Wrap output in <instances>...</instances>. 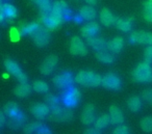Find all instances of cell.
<instances>
[{
    "label": "cell",
    "mask_w": 152,
    "mask_h": 134,
    "mask_svg": "<svg viewBox=\"0 0 152 134\" xmlns=\"http://www.w3.org/2000/svg\"><path fill=\"white\" fill-rule=\"evenodd\" d=\"M102 77L93 71H80L76 74L75 82L86 87H97L101 85Z\"/></svg>",
    "instance_id": "obj_1"
},
{
    "label": "cell",
    "mask_w": 152,
    "mask_h": 134,
    "mask_svg": "<svg viewBox=\"0 0 152 134\" xmlns=\"http://www.w3.org/2000/svg\"><path fill=\"white\" fill-rule=\"evenodd\" d=\"M132 79L133 81L137 82H143V83H147V82L152 81V69L150 67V63H141L140 65L137 66L132 71Z\"/></svg>",
    "instance_id": "obj_2"
},
{
    "label": "cell",
    "mask_w": 152,
    "mask_h": 134,
    "mask_svg": "<svg viewBox=\"0 0 152 134\" xmlns=\"http://www.w3.org/2000/svg\"><path fill=\"white\" fill-rule=\"evenodd\" d=\"M80 99H81L80 90H79L77 87L71 86V87L65 90V92H63L61 102H63L64 106L71 109L78 105Z\"/></svg>",
    "instance_id": "obj_3"
},
{
    "label": "cell",
    "mask_w": 152,
    "mask_h": 134,
    "mask_svg": "<svg viewBox=\"0 0 152 134\" xmlns=\"http://www.w3.org/2000/svg\"><path fill=\"white\" fill-rule=\"evenodd\" d=\"M4 68L7 69V73L17 78V80L20 83H27L28 77L26 76V74H24L23 72H22L21 68L19 67V65H18L15 60H13V59H11V58H5Z\"/></svg>",
    "instance_id": "obj_4"
},
{
    "label": "cell",
    "mask_w": 152,
    "mask_h": 134,
    "mask_svg": "<svg viewBox=\"0 0 152 134\" xmlns=\"http://www.w3.org/2000/svg\"><path fill=\"white\" fill-rule=\"evenodd\" d=\"M74 81H75V77H74L71 72H69V71L57 74L52 79L53 84H54L57 88H61V90H67V88L71 87V86L73 85Z\"/></svg>",
    "instance_id": "obj_5"
},
{
    "label": "cell",
    "mask_w": 152,
    "mask_h": 134,
    "mask_svg": "<svg viewBox=\"0 0 152 134\" xmlns=\"http://www.w3.org/2000/svg\"><path fill=\"white\" fill-rule=\"evenodd\" d=\"M39 22H40L41 24H43L44 27H46L48 30H54V29H56V28H58L59 26L65 22V20L50 13V14H48V15H43V14H41Z\"/></svg>",
    "instance_id": "obj_6"
},
{
    "label": "cell",
    "mask_w": 152,
    "mask_h": 134,
    "mask_svg": "<svg viewBox=\"0 0 152 134\" xmlns=\"http://www.w3.org/2000/svg\"><path fill=\"white\" fill-rule=\"evenodd\" d=\"M51 14L61 18V19H64L65 21L66 20H70L72 18L71 9L68 7V4L64 0H58V1H55V2L53 3Z\"/></svg>",
    "instance_id": "obj_7"
},
{
    "label": "cell",
    "mask_w": 152,
    "mask_h": 134,
    "mask_svg": "<svg viewBox=\"0 0 152 134\" xmlns=\"http://www.w3.org/2000/svg\"><path fill=\"white\" fill-rule=\"evenodd\" d=\"M51 119H54L56 122H70L74 117V113L70 108H63V107H56L54 109H51L50 112Z\"/></svg>",
    "instance_id": "obj_8"
},
{
    "label": "cell",
    "mask_w": 152,
    "mask_h": 134,
    "mask_svg": "<svg viewBox=\"0 0 152 134\" xmlns=\"http://www.w3.org/2000/svg\"><path fill=\"white\" fill-rule=\"evenodd\" d=\"M30 112L36 119H44L50 115L51 109L48 106V104L44 102H37L30 106Z\"/></svg>",
    "instance_id": "obj_9"
},
{
    "label": "cell",
    "mask_w": 152,
    "mask_h": 134,
    "mask_svg": "<svg viewBox=\"0 0 152 134\" xmlns=\"http://www.w3.org/2000/svg\"><path fill=\"white\" fill-rule=\"evenodd\" d=\"M32 40H34V43L37 45L38 47H46L47 45L50 43V34H49V30L47 29L46 27H42L41 26L39 28V30H37L34 34H32Z\"/></svg>",
    "instance_id": "obj_10"
},
{
    "label": "cell",
    "mask_w": 152,
    "mask_h": 134,
    "mask_svg": "<svg viewBox=\"0 0 152 134\" xmlns=\"http://www.w3.org/2000/svg\"><path fill=\"white\" fill-rule=\"evenodd\" d=\"M69 51L73 55H87L88 47L79 36H73L70 41Z\"/></svg>",
    "instance_id": "obj_11"
},
{
    "label": "cell",
    "mask_w": 152,
    "mask_h": 134,
    "mask_svg": "<svg viewBox=\"0 0 152 134\" xmlns=\"http://www.w3.org/2000/svg\"><path fill=\"white\" fill-rule=\"evenodd\" d=\"M101 85L110 90H118L121 87V79L114 73H108L102 77Z\"/></svg>",
    "instance_id": "obj_12"
},
{
    "label": "cell",
    "mask_w": 152,
    "mask_h": 134,
    "mask_svg": "<svg viewBox=\"0 0 152 134\" xmlns=\"http://www.w3.org/2000/svg\"><path fill=\"white\" fill-rule=\"evenodd\" d=\"M129 41L132 44H148L152 45V34L143 30L133 31L129 36Z\"/></svg>",
    "instance_id": "obj_13"
},
{
    "label": "cell",
    "mask_w": 152,
    "mask_h": 134,
    "mask_svg": "<svg viewBox=\"0 0 152 134\" xmlns=\"http://www.w3.org/2000/svg\"><path fill=\"white\" fill-rule=\"evenodd\" d=\"M96 107L94 104H87L80 115V121L83 125H91L96 121Z\"/></svg>",
    "instance_id": "obj_14"
},
{
    "label": "cell",
    "mask_w": 152,
    "mask_h": 134,
    "mask_svg": "<svg viewBox=\"0 0 152 134\" xmlns=\"http://www.w3.org/2000/svg\"><path fill=\"white\" fill-rule=\"evenodd\" d=\"M57 63H58V57L56 55H49L48 57L45 58V60L41 65L40 72L45 76L50 75L54 71L55 68H56Z\"/></svg>",
    "instance_id": "obj_15"
},
{
    "label": "cell",
    "mask_w": 152,
    "mask_h": 134,
    "mask_svg": "<svg viewBox=\"0 0 152 134\" xmlns=\"http://www.w3.org/2000/svg\"><path fill=\"white\" fill-rule=\"evenodd\" d=\"M100 31V26L97 22L90 21L88 23H86L85 25H83V27L80 28V34L83 36V38L89 39L92 36H95L99 34Z\"/></svg>",
    "instance_id": "obj_16"
},
{
    "label": "cell",
    "mask_w": 152,
    "mask_h": 134,
    "mask_svg": "<svg viewBox=\"0 0 152 134\" xmlns=\"http://www.w3.org/2000/svg\"><path fill=\"white\" fill-rule=\"evenodd\" d=\"M40 22H32V23H26V22H20L18 29H19L21 36H32L39 28L41 27Z\"/></svg>",
    "instance_id": "obj_17"
},
{
    "label": "cell",
    "mask_w": 152,
    "mask_h": 134,
    "mask_svg": "<svg viewBox=\"0 0 152 134\" xmlns=\"http://www.w3.org/2000/svg\"><path fill=\"white\" fill-rule=\"evenodd\" d=\"M108 115H110V123L113 125H121L124 122V114H123L122 110L115 105L110 107V114Z\"/></svg>",
    "instance_id": "obj_18"
},
{
    "label": "cell",
    "mask_w": 152,
    "mask_h": 134,
    "mask_svg": "<svg viewBox=\"0 0 152 134\" xmlns=\"http://www.w3.org/2000/svg\"><path fill=\"white\" fill-rule=\"evenodd\" d=\"M106 41L101 36H92V38L87 39V44L89 45L91 48H93L96 51H101L106 49Z\"/></svg>",
    "instance_id": "obj_19"
},
{
    "label": "cell",
    "mask_w": 152,
    "mask_h": 134,
    "mask_svg": "<svg viewBox=\"0 0 152 134\" xmlns=\"http://www.w3.org/2000/svg\"><path fill=\"white\" fill-rule=\"evenodd\" d=\"M99 18H100V22H101L104 26H106V27L115 25L116 20H117V18L113 15L112 12L107 9H101V12H100V14H99Z\"/></svg>",
    "instance_id": "obj_20"
},
{
    "label": "cell",
    "mask_w": 152,
    "mask_h": 134,
    "mask_svg": "<svg viewBox=\"0 0 152 134\" xmlns=\"http://www.w3.org/2000/svg\"><path fill=\"white\" fill-rule=\"evenodd\" d=\"M124 46V39L121 36L113 39L106 43V50L113 53H119Z\"/></svg>",
    "instance_id": "obj_21"
},
{
    "label": "cell",
    "mask_w": 152,
    "mask_h": 134,
    "mask_svg": "<svg viewBox=\"0 0 152 134\" xmlns=\"http://www.w3.org/2000/svg\"><path fill=\"white\" fill-rule=\"evenodd\" d=\"M79 16L83 18V20H87V21H93L94 19L97 16V12L93 7V5H85L80 9L79 11Z\"/></svg>",
    "instance_id": "obj_22"
},
{
    "label": "cell",
    "mask_w": 152,
    "mask_h": 134,
    "mask_svg": "<svg viewBox=\"0 0 152 134\" xmlns=\"http://www.w3.org/2000/svg\"><path fill=\"white\" fill-rule=\"evenodd\" d=\"M3 112H4L5 117H7L9 119H12V117L19 114L21 111H20V108L17 105V103L7 102V104L4 105V107H3Z\"/></svg>",
    "instance_id": "obj_23"
},
{
    "label": "cell",
    "mask_w": 152,
    "mask_h": 134,
    "mask_svg": "<svg viewBox=\"0 0 152 134\" xmlns=\"http://www.w3.org/2000/svg\"><path fill=\"white\" fill-rule=\"evenodd\" d=\"M31 90L32 86L29 85L28 83H20L14 90V94L19 98H25V97H28L31 94Z\"/></svg>",
    "instance_id": "obj_24"
},
{
    "label": "cell",
    "mask_w": 152,
    "mask_h": 134,
    "mask_svg": "<svg viewBox=\"0 0 152 134\" xmlns=\"http://www.w3.org/2000/svg\"><path fill=\"white\" fill-rule=\"evenodd\" d=\"M116 27L119 30L124 32H128L132 28V18H128V19H123V18H118L115 23Z\"/></svg>",
    "instance_id": "obj_25"
},
{
    "label": "cell",
    "mask_w": 152,
    "mask_h": 134,
    "mask_svg": "<svg viewBox=\"0 0 152 134\" xmlns=\"http://www.w3.org/2000/svg\"><path fill=\"white\" fill-rule=\"evenodd\" d=\"M25 121H26L25 115L22 112H20L18 115L10 119V121L7 122V125H9V127L11 128V129H19L20 127H22V126L24 125Z\"/></svg>",
    "instance_id": "obj_26"
},
{
    "label": "cell",
    "mask_w": 152,
    "mask_h": 134,
    "mask_svg": "<svg viewBox=\"0 0 152 134\" xmlns=\"http://www.w3.org/2000/svg\"><path fill=\"white\" fill-rule=\"evenodd\" d=\"M95 56L96 58L99 61L103 63H113L115 61V56L112 54V53L107 50H101V51H96L95 52Z\"/></svg>",
    "instance_id": "obj_27"
},
{
    "label": "cell",
    "mask_w": 152,
    "mask_h": 134,
    "mask_svg": "<svg viewBox=\"0 0 152 134\" xmlns=\"http://www.w3.org/2000/svg\"><path fill=\"white\" fill-rule=\"evenodd\" d=\"M32 2L36 3L40 9V14L43 15H48L51 13L52 9V4H51L50 0H32Z\"/></svg>",
    "instance_id": "obj_28"
},
{
    "label": "cell",
    "mask_w": 152,
    "mask_h": 134,
    "mask_svg": "<svg viewBox=\"0 0 152 134\" xmlns=\"http://www.w3.org/2000/svg\"><path fill=\"white\" fill-rule=\"evenodd\" d=\"M3 13H4L5 16V19H9V20H13L15 18H17L18 16V11L16 9V7H14L13 4L9 2H5L3 3Z\"/></svg>",
    "instance_id": "obj_29"
},
{
    "label": "cell",
    "mask_w": 152,
    "mask_h": 134,
    "mask_svg": "<svg viewBox=\"0 0 152 134\" xmlns=\"http://www.w3.org/2000/svg\"><path fill=\"white\" fill-rule=\"evenodd\" d=\"M110 123V119L108 114H101L100 117H98L96 119V121L94 122V127L97 128L98 130L105 129Z\"/></svg>",
    "instance_id": "obj_30"
},
{
    "label": "cell",
    "mask_w": 152,
    "mask_h": 134,
    "mask_svg": "<svg viewBox=\"0 0 152 134\" xmlns=\"http://www.w3.org/2000/svg\"><path fill=\"white\" fill-rule=\"evenodd\" d=\"M44 124L40 123V122H34V123H29L24 125L23 127V133L24 134H34L38 130H40L42 127H44Z\"/></svg>",
    "instance_id": "obj_31"
},
{
    "label": "cell",
    "mask_w": 152,
    "mask_h": 134,
    "mask_svg": "<svg viewBox=\"0 0 152 134\" xmlns=\"http://www.w3.org/2000/svg\"><path fill=\"white\" fill-rule=\"evenodd\" d=\"M127 106H128V108L130 109L131 111H133V112H137V111L142 108L141 99L137 96L131 97V98H129L128 101H127Z\"/></svg>",
    "instance_id": "obj_32"
},
{
    "label": "cell",
    "mask_w": 152,
    "mask_h": 134,
    "mask_svg": "<svg viewBox=\"0 0 152 134\" xmlns=\"http://www.w3.org/2000/svg\"><path fill=\"white\" fill-rule=\"evenodd\" d=\"M31 86H32V90L36 92H39V94H47L49 92L48 84L45 81H42V80H36L32 83Z\"/></svg>",
    "instance_id": "obj_33"
},
{
    "label": "cell",
    "mask_w": 152,
    "mask_h": 134,
    "mask_svg": "<svg viewBox=\"0 0 152 134\" xmlns=\"http://www.w3.org/2000/svg\"><path fill=\"white\" fill-rule=\"evenodd\" d=\"M144 19L148 23H152V0H146L143 11Z\"/></svg>",
    "instance_id": "obj_34"
},
{
    "label": "cell",
    "mask_w": 152,
    "mask_h": 134,
    "mask_svg": "<svg viewBox=\"0 0 152 134\" xmlns=\"http://www.w3.org/2000/svg\"><path fill=\"white\" fill-rule=\"evenodd\" d=\"M45 103L48 104L50 109H54L56 107H59V99L53 94H46L44 98Z\"/></svg>",
    "instance_id": "obj_35"
},
{
    "label": "cell",
    "mask_w": 152,
    "mask_h": 134,
    "mask_svg": "<svg viewBox=\"0 0 152 134\" xmlns=\"http://www.w3.org/2000/svg\"><path fill=\"white\" fill-rule=\"evenodd\" d=\"M141 128L145 132H152V117H146L141 121Z\"/></svg>",
    "instance_id": "obj_36"
},
{
    "label": "cell",
    "mask_w": 152,
    "mask_h": 134,
    "mask_svg": "<svg viewBox=\"0 0 152 134\" xmlns=\"http://www.w3.org/2000/svg\"><path fill=\"white\" fill-rule=\"evenodd\" d=\"M20 36H21V34H20L18 27H12L10 30V38H11L12 42H18L20 40Z\"/></svg>",
    "instance_id": "obj_37"
},
{
    "label": "cell",
    "mask_w": 152,
    "mask_h": 134,
    "mask_svg": "<svg viewBox=\"0 0 152 134\" xmlns=\"http://www.w3.org/2000/svg\"><path fill=\"white\" fill-rule=\"evenodd\" d=\"M142 99L148 104H152V88H148V90H144L142 94Z\"/></svg>",
    "instance_id": "obj_38"
},
{
    "label": "cell",
    "mask_w": 152,
    "mask_h": 134,
    "mask_svg": "<svg viewBox=\"0 0 152 134\" xmlns=\"http://www.w3.org/2000/svg\"><path fill=\"white\" fill-rule=\"evenodd\" d=\"M144 57H145V61L148 63H152V45H149L147 48L145 49V53H144Z\"/></svg>",
    "instance_id": "obj_39"
},
{
    "label": "cell",
    "mask_w": 152,
    "mask_h": 134,
    "mask_svg": "<svg viewBox=\"0 0 152 134\" xmlns=\"http://www.w3.org/2000/svg\"><path fill=\"white\" fill-rule=\"evenodd\" d=\"M113 134H129V128L125 125H120L114 130Z\"/></svg>",
    "instance_id": "obj_40"
},
{
    "label": "cell",
    "mask_w": 152,
    "mask_h": 134,
    "mask_svg": "<svg viewBox=\"0 0 152 134\" xmlns=\"http://www.w3.org/2000/svg\"><path fill=\"white\" fill-rule=\"evenodd\" d=\"M34 134H52V132H51V130L49 129V128L44 126V127H42L40 130H38Z\"/></svg>",
    "instance_id": "obj_41"
},
{
    "label": "cell",
    "mask_w": 152,
    "mask_h": 134,
    "mask_svg": "<svg viewBox=\"0 0 152 134\" xmlns=\"http://www.w3.org/2000/svg\"><path fill=\"white\" fill-rule=\"evenodd\" d=\"M83 134H101V133H100V130H98L97 128L94 127V128H88Z\"/></svg>",
    "instance_id": "obj_42"
},
{
    "label": "cell",
    "mask_w": 152,
    "mask_h": 134,
    "mask_svg": "<svg viewBox=\"0 0 152 134\" xmlns=\"http://www.w3.org/2000/svg\"><path fill=\"white\" fill-rule=\"evenodd\" d=\"M5 117H5L4 112H3V111L0 110V128L3 127V126H4L5 122H7V119H5Z\"/></svg>",
    "instance_id": "obj_43"
},
{
    "label": "cell",
    "mask_w": 152,
    "mask_h": 134,
    "mask_svg": "<svg viewBox=\"0 0 152 134\" xmlns=\"http://www.w3.org/2000/svg\"><path fill=\"white\" fill-rule=\"evenodd\" d=\"M3 4L0 5V23H2L3 21L5 20V16H4V13H3Z\"/></svg>",
    "instance_id": "obj_44"
},
{
    "label": "cell",
    "mask_w": 152,
    "mask_h": 134,
    "mask_svg": "<svg viewBox=\"0 0 152 134\" xmlns=\"http://www.w3.org/2000/svg\"><path fill=\"white\" fill-rule=\"evenodd\" d=\"M74 20H75L76 23H80V22H83V18H81L79 15H77L76 17H74Z\"/></svg>",
    "instance_id": "obj_45"
},
{
    "label": "cell",
    "mask_w": 152,
    "mask_h": 134,
    "mask_svg": "<svg viewBox=\"0 0 152 134\" xmlns=\"http://www.w3.org/2000/svg\"><path fill=\"white\" fill-rule=\"evenodd\" d=\"M86 2L90 5H95L97 3V0H86Z\"/></svg>",
    "instance_id": "obj_46"
}]
</instances>
